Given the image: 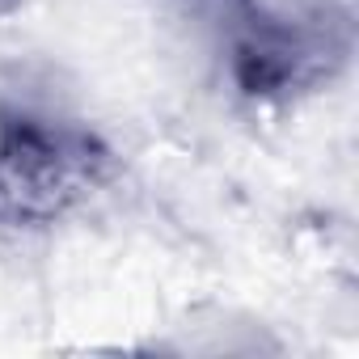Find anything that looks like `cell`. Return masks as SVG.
Returning <instances> with one entry per match:
<instances>
[{"label":"cell","instance_id":"cell-2","mask_svg":"<svg viewBox=\"0 0 359 359\" xmlns=\"http://www.w3.org/2000/svg\"><path fill=\"white\" fill-rule=\"evenodd\" d=\"M0 5H13V0H0Z\"/></svg>","mask_w":359,"mask_h":359},{"label":"cell","instance_id":"cell-1","mask_svg":"<svg viewBox=\"0 0 359 359\" xmlns=\"http://www.w3.org/2000/svg\"><path fill=\"white\" fill-rule=\"evenodd\" d=\"M110 169V152L72 123L30 110H0V212L51 220L72 208Z\"/></svg>","mask_w":359,"mask_h":359}]
</instances>
